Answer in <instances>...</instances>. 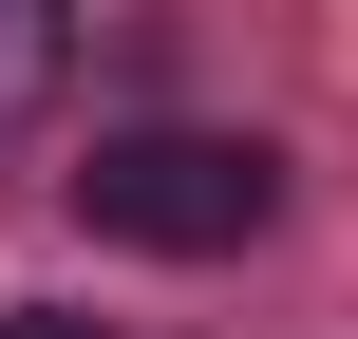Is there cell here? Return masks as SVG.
Returning <instances> with one entry per match:
<instances>
[{
	"instance_id": "1",
	"label": "cell",
	"mask_w": 358,
	"mask_h": 339,
	"mask_svg": "<svg viewBox=\"0 0 358 339\" xmlns=\"http://www.w3.org/2000/svg\"><path fill=\"white\" fill-rule=\"evenodd\" d=\"M264 208H283V151L264 132H113L76 170V226L94 245H151V264H227V245H264Z\"/></svg>"
},
{
	"instance_id": "2",
	"label": "cell",
	"mask_w": 358,
	"mask_h": 339,
	"mask_svg": "<svg viewBox=\"0 0 358 339\" xmlns=\"http://www.w3.org/2000/svg\"><path fill=\"white\" fill-rule=\"evenodd\" d=\"M57 57H76V0H0V132L57 94Z\"/></svg>"
},
{
	"instance_id": "3",
	"label": "cell",
	"mask_w": 358,
	"mask_h": 339,
	"mask_svg": "<svg viewBox=\"0 0 358 339\" xmlns=\"http://www.w3.org/2000/svg\"><path fill=\"white\" fill-rule=\"evenodd\" d=\"M0 339H113V321H57V302H0Z\"/></svg>"
}]
</instances>
